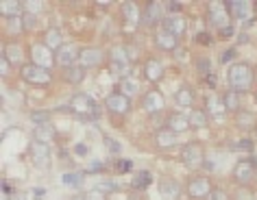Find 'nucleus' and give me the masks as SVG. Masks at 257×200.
Listing matches in <instances>:
<instances>
[{
    "label": "nucleus",
    "instance_id": "864d4df0",
    "mask_svg": "<svg viewBox=\"0 0 257 200\" xmlns=\"http://www.w3.org/2000/svg\"><path fill=\"white\" fill-rule=\"evenodd\" d=\"M33 193H35V198H42V196H44V189H42V187H40V189H37V187H35Z\"/></svg>",
    "mask_w": 257,
    "mask_h": 200
},
{
    "label": "nucleus",
    "instance_id": "20e7f679",
    "mask_svg": "<svg viewBox=\"0 0 257 200\" xmlns=\"http://www.w3.org/2000/svg\"><path fill=\"white\" fill-rule=\"evenodd\" d=\"M203 148L194 144V141H190V144H185L181 148V161L185 167H190V170H198V167L203 165Z\"/></svg>",
    "mask_w": 257,
    "mask_h": 200
},
{
    "label": "nucleus",
    "instance_id": "6e6552de",
    "mask_svg": "<svg viewBox=\"0 0 257 200\" xmlns=\"http://www.w3.org/2000/svg\"><path fill=\"white\" fill-rule=\"evenodd\" d=\"M79 53H81V48H76L74 44H63V46L55 53V61L66 70L70 66H76V61H79Z\"/></svg>",
    "mask_w": 257,
    "mask_h": 200
},
{
    "label": "nucleus",
    "instance_id": "a18cd8bd",
    "mask_svg": "<svg viewBox=\"0 0 257 200\" xmlns=\"http://www.w3.org/2000/svg\"><path fill=\"white\" fill-rule=\"evenodd\" d=\"M35 22H37V18H35V16H31V14H24V24H27V29L35 27Z\"/></svg>",
    "mask_w": 257,
    "mask_h": 200
},
{
    "label": "nucleus",
    "instance_id": "3c124183",
    "mask_svg": "<svg viewBox=\"0 0 257 200\" xmlns=\"http://www.w3.org/2000/svg\"><path fill=\"white\" fill-rule=\"evenodd\" d=\"M168 9L172 11V14H175V11L179 14V11H181V5H179V3H170V5H168Z\"/></svg>",
    "mask_w": 257,
    "mask_h": 200
},
{
    "label": "nucleus",
    "instance_id": "1a4fd4ad",
    "mask_svg": "<svg viewBox=\"0 0 257 200\" xmlns=\"http://www.w3.org/2000/svg\"><path fill=\"white\" fill-rule=\"evenodd\" d=\"M31 159H33V165L40 167V170H46L50 165V146L40 144V141H31Z\"/></svg>",
    "mask_w": 257,
    "mask_h": 200
},
{
    "label": "nucleus",
    "instance_id": "72a5a7b5",
    "mask_svg": "<svg viewBox=\"0 0 257 200\" xmlns=\"http://www.w3.org/2000/svg\"><path fill=\"white\" fill-rule=\"evenodd\" d=\"M235 124L240 126V128H253L255 126V113H250V111H237L235 113Z\"/></svg>",
    "mask_w": 257,
    "mask_h": 200
},
{
    "label": "nucleus",
    "instance_id": "58836bf2",
    "mask_svg": "<svg viewBox=\"0 0 257 200\" xmlns=\"http://www.w3.org/2000/svg\"><path fill=\"white\" fill-rule=\"evenodd\" d=\"M81 180H83V176H81V174L79 172H66V174H63V183H66V185H81Z\"/></svg>",
    "mask_w": 257,
    "mask_h": 200
},
{
    "label": "nucleus",
    "instance_id": "7c9ffc66",
    "mask_svg": "<svg viewBox=\"0 0 257 200\" xmlns=\"http://www.w3.org/2000/svg\"><path fill=\"white\" fill-rule=\"evenodd\" d=\"M0 11H3L5 18H14V16H22L24 11V5H20L18 0H5L3 5H0Z\"/></svg>",
    "mask_w": 257,
    "mask_h": 200
},
{
    "label": "nucleus",
    "instance_id": "cd10ccee",
    "mask_svg": "<svg viewBox=\"0 0 257 200\" xmlns=\"http://www.w3.org/2000/svg\"><path fill=\"white\" fill-rule=\"evenodd\" d=\"M175 102H177V107H192L194 105V92L188 85H183L181 89H177Z\"/></svg>",
    "mask_w": 257,
    "mask_h": 200
},
{
    "label": "nucleus",
    "instance_id": "6ab92c4d",
    "mask_svg": "<svg viewBox=\"0 0 257 200\" xmlns=\"http://www.w3.org/2000/svg\"><path fill=\"white\" fill-rule=\"evenodd\" d=\"M31 53H33V63H35V66H42V68H48L50 70V66L55 63V59L48 55L50 50L44 46V44H35Z\"/></svg>",
    "mask_w": 257,
    "mask_h": 200
},
{
    "label": "nucleus",
    "instance_id": "c03bdc74",
    "mask_svg": "<svg viewBox=\"0 0 257 200\" xmlns=\"http://www.w3.org/2000/svg\"><path fill=\"white\" fill-rule=\"evenodd\" d=\"M96 189H100V191H115L118 187H115L113 183H100L98 187H96Z\"/></svg>",
    "mask_w": 257,
    "mask_h": 200
},
{
    "label": "nucleus",
    "instance_id": "37998d69",
    "mask_svg": "<svg viewBox=\"0 0 257 200\" xmlns=\"http://www.w3.org/2000/svg\"><path fill=\"white\" fill-rule=\"evenodd\" d=\"M9 68H11V63H9V59L3 55V59H0V70H3V74H9Z\"/></svg>",
    "mask_w": 257,
    "mask_h": 200
},
{
    "label": "nucleus",
    "instance_id": "dca6fc26",
    "mask_svg": "<svg viewBox=\"0 0 257 200\" xmlns=\"http://www.w3.org/2000/svg\"><path fill=\"white\" fill-rule=\"evenodd\" d=\"M166 128H170L175 135H179V133L190 131L192 126H190V120L185 113H170L168 120H166Z\"/></svg>",
    "mask_w": 257,
    "mask_h": 200
},
{
    "label": "nucleus",
    "instance_id": "2eb2a0df",
    "mask_svg": "<svg viewBox=\"0 0 257 200\" xmlns=\"http://www.w3.org/2000/svg\"><path fill=\"white\" fill-rule=\"evenodd\" d=\"M155 44L162 50H166V53H172V50H177V46H179V37L177 35H172V33H168L164 27L157 31L155 33Z\"/></svg>",
    "mask_w": 257,
    "mask_h": 200
},
{
    "label": "nucleus",
    "instance_id": "39448f33",
    "mask_svg": "<svg viewBox=\"0 0 257 200\" xmlns=\"http://www.w3.org/2000/svg\"><path fill=\"white\" fill-rule=\"evenodd\" d=\"M105 107H107V111H111L115 115H126L131 111V98L122 92H113L105 98Z\"/></svg>",
    "mask_w": 257,
    "mask_h": 200
},
{
    "label": "nucleus",
    "instance_id": "8fccbe9b",
    "mask_svg": "<svg viewBox=\"0 0 257 200\" xmlns=\"http://www.w3.org/2000/svg\"><path fill=\"white\" fill-rule=\"evenodd\" d=\"M220 35H222V37H231V35H233V27H224V29H220Z\"/></svg>",
    "mask_w": 257,
    "mask_h": 200
},
{
    "label": "nucleus",
    "instance_id": "7ed1b4c3",
    "mask_svg": "<svg viewBox=\"0 0 257 200\" xmlns=\"http://www.w3.org/2000/svg\"><path fill=\"white\" fill-rule=\"evenodd\" d=\"M68 107H70V111L76 113V115H81V118H85V115H92L96 111L94 98L89 94H83V92H76L72 98H70Z\"/></svg>",
    "mask_w": 257,
    "mask_h": 200
},
{
    "label": "nucleus",
    "instance_id": "e433bc0d",
    "mask_svg": "<svg viewBox=\"0 0 257 200\" xmlns=\"http://www.w3.org/2000/svg\"><path fill=\"white\" fill-rule=\"evenodd\" d=\"M31 122H35V126L50 124V113L48 111H31Z\"/></svg>",
    "mask_w": 257,
    "mask_h": 200
},
{
    "label": "nucleus",
    "instance_id": "a19ab883",
    "mask_svg": "<svg viewBox=\"0 0 257 200\" xmlns=\"http://www.w3.org/2000/svg\"><path fill=\"white\" fill-rule=\"evenodd\" d=\"M209 200H229V196L222 189H216V187H214L211 193H209Z\"/></svg>",
    "mask_w": 257,
    "mask_h": 200
},
{
    "label": "nucleus",
    "instance_id": "6e6d98bb",
    "mask_svg": "<svg viewBox=\"0 0 257 200\" xmlns=\"http://www.w3.org/2000/svg\"><path fill=\"white\" fill-rule=\"evenodd\" d=\"M72 200H87V198H85V196H83V193H79V196H74Z\"/></svg>",
    "mask_w": 257,
    "mask_h": 200
},
{
    "label": "nucleus",
    "instance_id": "f03ea898",
    "mask_svg": "<svg viewBox=\"0 0 257 200\" xmlns=\"http://www.w3.org/2000/svg\"><path fill=\"white\" fill-rule=\"evenodd\" d=\"M20 74L22 79L31 83V85H48L53 81V74H50L48 68H42V66H35V63H24L20 68Z\"/></svg>",
    "mask_w": 257,
    "mask_h": 200
},
{
    "label": "nucleus",
    "instance_id": "c756f323",
    "mask_svg": "<svg viewBox=\"0 0 257 200\" xmlns=\"http://www.w3.org/2000/svg\"><path fill=\"white\" fill-rule=\"evenodd\" d=\"M5 27H7L9 35H20L27 24H24V16H14V18H5Z\"/></svg>",
    "mask_w": 257,
    "mask_h": 200
},
{
    "label": "nucleus",
    "instance_id": "9b49d317",
    "mask_svg": "<svg viewBox=\"0 0 257 200\" xmlns=\"http://www.w3.org/2000/svg\"><path fill=\"white\" fill-rule=\"evenodd\" d=\"M128 61H131L128 48H124V46H113L111 50H109V63H111L113 74H120L122 70L128 66Z\"/></svg>",
    "mask_w": 257,
    "mask_h": 200
},
{
    "label": "nucleus",
    "instance_id": "de8ad7c7",
    "mask_svg": "<svg viewBox=\"0 0 257 200\" xmlns=\"http://www.w3.org/2000/svg\"><path fill=\"white\" fill-rule=\"evenodd\" d=\"M131 170V161H118V172H126Z\"/></svg>",
    "mask_w": 257,
    "mask_h": 200
},
{
    "label": "nucleus",
    "instance_id": "0eeeda50",
    "mask_svg": "<svg viewBox=\"0 0 257 200\" xmlns=\"http://www.w3.org/2000/svg\"><path fill=\"white\" fill-rule=\"evenodd\" d=\"M102 59H105V53L98 48V46H85V48H81V53H79V66L83 70H87V68H96V66H100Z\"/></svg>",
    "mask_w": 257,
    "mask_h": 200
},
{
    "label": "nucleus",
    "instance_id": "49530a36",
    "mask_svg": "<svg viewBox=\"0 0 257 200\" xmlns=\"http://www.w3.org/2000/svg\"><path fill=\"white\" fill-rule=\"evenodd\" d=\"M105 144L109 146V150H111V152H118V150H120V146L115 144V139H111V137H107V139H105Z\"/></svg>",
    "mask_w": 257,
    "mask_h": 200
},
{
    "label": "nucleus",
    "instance_id": "423d86ee",
    "mask_svg": "<svg viewBox=\"0 0 257 200\" xmlns=\"http://www.w3.org/2000/svg\"><path fill=\"white\" fill-rule=\"evenodd\" d=\"M211 180L207 176H194V178H190V183H188V196L192 200H203V198H209V193H211Z\"/></svg>",
    "mask_w": 257,
    "mask_h": 200
},
{
    "label": "nucleus",
    "instance_id": "a211bd4d",
    "mask_svg": "<svg viewBox=\"0 0 257 200\" xmlns=\"http://www.w3.org/2000/svg\"><path fill=\"white\" fill-rule=\"evenodd\" d=\"M159 193H162L164 200H179V196H181V185H179L175 178H164L162 183H159Z\"/></svg>",
    "mask_w": 257,
    "mask_h": 200
},
{
    "label": "nucleus",
    "instance_id": "4c0bfd02",
    "mask_svg": "<svg viewBox=\"0 0 257 200\" xmlns=\"http://www.w3.org/2000/svg\"><path fill=\"white\" fill-rule=\"evenodd\" d=\"M42 9H44V5L37 3V0H27V3H24V11H27V14H31V16L40 14Z\"/></svg>",
    "mask_w": 257,
    "mask_h": 200
},
{
    "label": "nucleus",
    "instance_id": "5701e85b",
    "mask_svg": "<svg viewBox=\"0 0 257 200\" xmlns=\"http://www.w3.org/2000/svg\"><path fill=\"white\" fill-rule=\"evenodd\" d=\"M44 46H46L48 50H59L63 46V35H61V31L59 29H48L46 33H44Z\"/></svg>",
    "mask_w": 257,
    "mask_h": 200
},
{
    "label": "nucleus",
    "instance_id": "473e14b6",
    "mask_svg": "<svg viewBox=\"0 0 257 200\" xmlns=\"http://www.w3.org/2000/svg\"><path fill=\"white\" fill-rule=\"evenodd\" d=\"M222 102H224V107H227V111H240V94L233 92V89H229L227 94L222 96Z\"/></svg>",
    "mask_w": 257,
    "mask_h": 200
},
{
    "label": "nucleus",
    "instance_id": "4468645a",
    "mask_svg": "<svg viewBox=\"0 0 257 200\" xmlns=\"http://www.w3.org/2000/svg\"><path fill=\"white\" fill-rule=\"evenodd\" d=\"M162 16H164V7L159 3H149L146 7L142 9V22L146 24V27H155V24L162 20Z\"/></svg>",
    "mask_w": 257,
    "mask_h": 200
},
{
    "label": "nucleus",
    "instance_id": "aec40b11",
    "mask_svg": "<svg viewBox=\"0 0 257 200\" xmlns=\"http://www.w3.org/2000/svg\"><path fill=\"white\" fill-rule=\"evenodd\" d=\"M33 141H40V144H46V146H50L55 141V137H57V133H55V128L50 126V124H42V126H35L33 128Z\"/></svg>",
    "mask_w": 257,
    "mask_h": 200
},
{
    "label": "nucleus",
    "instance_id": "2f4dec72",
    "mask_svg": "<svg viewBox=\"0 0 257 200\" xmlns=\"http://www.w3.org/2000/svg\"><path fill=\"white\" fill-rule=\"evenodd\" d=\"M229 14L235 18H246L250 14V5L246 0H231L229 3Z\"/></svg>",
    "mask_w": 257,
    "mask_h": 200
},
{
    "label": "nucleus",
    "instance_id": "b1692460",
    "mask_svg": "<svg viewBox=\"0 0 257 200\" xmlns=\"http://www.w3.org/2000/svg\"><path fill=\"white\" fill-rule=\"evenodd\" d=\"M205 107H207V115L211 113V118H220V115L227 111V107H224L220 96H209V98L205 100Z\"/></svg>",
    "mask_w": 257,
    "mask_h": 200
},
{
    "label": "nucleus",
    "instance_id": "393cba45",
    "mask_svg": "<svg viewBox=\"0 0 257 200\" xmlns=\"http://www.w3.org/2000/svg\"><path fill=\"white\" fill-rule=\"evenodd\" d=\"M122 18H124L128 24H138L142 20V11H140L136 3H124L122 5Z\"/></svg>",
    "mask_w": 257,
    "mask_h": 200
},
{
    "label": "nucleus",
    "instance_id": "5fc2aeb1",
    "mask_svg": "<svg viewBox=\"0 0 257 200\" xmlns=\"http://www.w3.org/2000/svg\"><path fill=\"white\" fill-rule=\"evenodd\" d=\"M198 37H201V40H198V42H203V44H207V42H209V40H207V37H209L207 33H201V35H198Z\"/></svg>",
    "mask_w": 257,
    "mask_h": 200
},
{
    "label": "nucleus",
    "instance_id": "09e8293b",
    "mask_svg": "<svg viewBox=\"0 0 257 200\" xmlns=\"http://www.w3.org/2000/svg\"><path fill=\"white\" fill-rule=\"evenodd\" d=\"M233 55H235V50H224V53H222V63H227L229 59H233Z\"/></svg>",
    "mask_w": 257,
    "mask_h": 200
},
{
    "label": "nucleus",
    "instance_id": "4d7b16f0",
    "mask_svg": "<svg viewBox=\"0 0 257 200\" xmlns=\"http://www.w3.org/2000/svg\"><path fill=\"white\" fill-rule=\"evenodd\" d=\"M255 100H257V92H255Z\"/></svg>",
    "mask_w": 257,
    "mask_h": 200
},
{
    "label": "nucleus",
    "instance_id": "412c9836",
    "mask_svg": "<svg viewBox=\"0 0 257 200\" xmlns=\"http://www.w3.org/2000/svg\"><path fill=\"white\" fill-rule=\"evenodd\" d=\"M177 144V135L170 131V128H159V131L155 133V146L162 148V150H166V148H172Z\"/></svg>",
    "mask_w": 257,
    "mask_h": 200
},
{
    "label": "nucleus",
    "instance_id": "603ef678",
    "mask_svg": "<svg viewBox=\"0 0 257 200\" xmlns=\"http://www.w3.org/2000/svg\"><path fill=\"white\" fill-rule=\"evenodd\" d=\"M76 152H79V154H85V152H87V148L83 146V144H79V146H76Z\"/></svg>",
    "mask_w": 257,
    "mask_h": 200
},
{
    "label": "nucleus",
    "instance_id": "bb28decb",
    "mask_svg": "<svg viewBox=\"0 0 257 200\" xmlns=\"http://www.w3.org/2000/svg\"><path fill=\"white\" fill-rule=\"evenodd\" d=\"M85 79V72H83V68L76 63V66H70L63 70V81L66 83H72V85H79V83Z\"/></svg>",
    "mask_w": 257,
    "mask_h": 200
},
{
    "label": "nucleus",
    "instance_id": "f704fd0d",
    "mask_svg": "<svg viewBox=\"0 0 257 200\" xmlns=\"http://www.w3.org/2000/svg\"><path fill=\"white\" fill-rule=\"evenodd\" d=\"M120 89H122V94L131 98L133 94H138L140 83H138V79H133V76H124V79H122V83H120Z\"/></svg>",
    "mask_w": 257,
    "mask_h": 200
},
{
    "label": "nucleus",
    "instance_id": "c85d7f7f",
    "mask_svg": "<svg viewBox=\"0 0 257 200\" xmlns=\"http://www.w3.org/2000/svg\"><path fill=\"white\" fill-rule=\"evenodd\" d=\"M5 57L9 59L11 66H18L22 59V46L18 42H9V44H5Z\"/></svg>",
    "mask_w": 257,
    "mask_h": 200
},
{
    "label": "nucleus",
    "instance_id": "4be33fe9",
    "mask_svg": "<svg viewBox=\"0 0 257 200\" xmlns=\"http://www.w3.org/2000/svg\"><path fill=\"white\" fill-rule=\"evenodd\" d=\"M162 74H164V68H162V63H159V59H155V57H151V59H146L144 63V76L149 79L151 83H155L162 79Z\"/></svg>",
    "mask_w": 257,
    "mask_h": 200
},
{
    "label": "nucleus",
    "instance_id": "f3484780",
    "mask_svg": "<svg viewBox=\"0 0 257 200\" xmlns=\"http://www.w3.org/2000/svg\"><path fill=\"white\" fill-rule=\"evenodd\" d=\"M164 29L168 31V33H172V35L181 37V35L185 33V29H188V24H185L183 16L170 14V16H166V18H164Z\"/></svg>",
    "mask_w": 257,
    "mask_h": 200
},
{
    "label": "nucleus",
    "instance_id": "9d476101",
    "mask_svg": "<svg viewBox=\"0 0 257 200\" xmlns=\"http://www.w3.org/2000/svg\"><path fill=\"white\" fill-rule=\"evenodd\" d=\"M255 178V163L248 159H242L237 161L235 167H233V180L237 185H248L250 180Z\"/></svg>",
    "mask_w": 257,
    "mask_h": 200
},
{
    "label": "nucleus",
    "instance_id": "f8f14e48",
    "mask_svg": "<svg viewBox=\"0 0 257 200\" xmlns=\"http://www.w3.org/2000/svg\"><path fill=\"white\" fill-rule=\"evenodd\" d=\"M207 20L209 24H214L218 29H224L229 27V11L222 3H211L209 9H207Z\"/></svg>",
    "mask_w": 257,
    "mask_h": 200
},
{
    "label": "nucleus",
    "instance_id": "c9c22d12",
    "mask_svg": "<svg viewBox=\"0 0 257 200\" xmlns=\"http://www.w3.org/2000/svg\"><path fill=\"white\" fill-rule=\"evenodd\" d=\"M153 180V176H151V172H140V174H136V176H133V187H136V189H144L146 185H149Z\"/></svg>",
    "mask_w": 257,
    "mask_h": 200
},
{
    "label": "nucleus",
    "instance_id": "a878e982",
    "mask_svg": "<svg viewBox=\"0 0 257 200\" xmlns=\"http://www.w3.org/2000/svg\"><path fill=\"white\" fill-rule=\"evenodd\" d=\"M188 120H190L192 128H205L209 124V115H207V111H203V109H192Z\"/></svg>",
    "mask_w": 257,
    "mask_h": 200
},
{
    "label": "nucleus",
    "instance_id": "79ce46f5",
    "mask_svg": "<svg viewBox=\"0 0 257 200\" xmlns=\"http://www.w3.org/2000/svg\"><path fill=\"white\" fill-rule=\"evenodd\" d=\"M85 198H87V200H107V198H105V193H102L100 189H92Z\"/></svg>",
    "mask_w": 257,
    "mask_h": 200
},
{
    "label": "nucleus",
    "instance_id": "f257e3e1",
    "mask_svg": "<svg viewBox=\"0 0 257 200\" xmlns=\"http://www.w3.org/2000/svg\"><path fill=\"white\" fill-rule=\"evenodd\" d=\"M255 81V70L253 66H248V63H233V66H229V72H227V83L229 87L233 89V92H246V89H250V85H253Z\"/></svg>",
    "mask_w": 257,
    "mask_h": 200
},
{
    "label": "nucleus",
    "instance_id": "ea45409f",
    "mask_svg": "<svg viewBox=\"0 0 257 200\" xmlns=\"http://www.w3.org/2000/svg\"><path fill=\"white\" fill-rule=\"evenodd\" d=\"M231 150H253V141L250 139H237L235 144L229 146Z\"/></svg>",
    "mask_w": 257,
    "mask_h": 200
},
{
    "label": "nucleus",
    "instance_id": "ddd939ff",
    "mask_svg": "<svg viewBox=\"0 0 257 200\" xmlns=\"http://www.w3.org/2000/svg\"><path fill=\"white\" fill-rule=\"evenodd\" d=\"M142 107H144L146 113H159V111H164L166 100H164L162 92H157V89H151V92H146L144 98H142Z\"/></svg>",
    "mask_w": 257,
    "mask_h": 200
}]
</instances>
